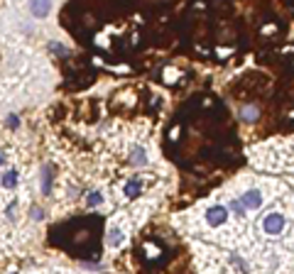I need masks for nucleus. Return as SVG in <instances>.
I'll list each match as a JSON object with an SVG mask.
<instances>
[{"label": "nucleus", "mask_w": 294, "mask_h": 274, "mask_svg": "<svg viewBox=\"0 0 294 274\" xmlns=\"http://www.w3.org/2000/svg\"><path fill=\"white\" fill-rule=\"evenodd\" d=\"M284 230H287V216L282 211H270V213H265L260 218V233L265 237H270V240L282 237Z\"/></svg>", "instance_id": "obj_1"}, {"label": "nucleus", "mask_w": 294, "mask_h": 274, "mask_svg": "<svg viewBox=\"0 0 294 274\" xmlns=\"http://www.w3.org/2000/svg\"><path fill=\"white\" fill-rule=\"evenodd\" d=\"M231 208L223 203H211L206 211H204V223H206V228H211V230H221V228H225L228 223H231Z\"/></svg>", "instance_id": "obj_2"}, {"label": "nucleus", "mask_w": 294, "mask_h": 274, "mask_svg": "<svg viewBox=\"0 0 294 274\" xmlns=\"http://www.w3.org/2000/svg\"><path fill=\"white\" fill-rule=\"evenodd\" d=\"M125 243H127V230L118 220H111V223H108V230H106V247H108V250H120Z\"/></svg>", "instance_id": "obj_3"}, {"label": "nucleus", "mask_w": 294, "mask_h": 274, "mask_svg": "<svg viewBox=\"0 0 294 274\" xmlns=\"http://www.w3.org/2000/svg\"><path fill=\"white\" fill-rule=\"evenodd\" d=\"M238 198L243 201V206H245L248 211H260V208L267 203V193L263 191L260 186H250V189H245Z\"/></svg>", "instance_id": "obj_4"}, {"label": "nucleus", "mask_w": 294, "mask_h": 274, "mask_svg": "<svg viewBox=\"0 0 294 274\" xmlns=\"http://www.w3.org/2000/svg\"><path fill=\"white\" fill-rule=\"evenodd\" d=\"M27 10L35 20H44L54 13V0H27Z\"/></svg>", "instance_id": "obj_5"}, {"label": "nucleus", "mask_w": 294, "mask_h": 274, "mask_svg": "<svg viewBox=\"0 0 294 274\" xmlns=\"http://www.w3.org/2000/svg\"><path fill=\"white\" fill-rule=\"evenodd\" d=\"M127 162H130V166H147L150 164V152H147V147H142V145H135L133 150L127 152Z\"/></svg>", "instance_id": "obj_6"}, {"label": "nucleus", "mask_w": 294, "mask_h": 274, "mask_svg": "<svg viewBox=\"0 0 294 274\" xmlns=\"http://www.w3.org/2000/svg\"><path fill=\"white\" fill-rule=\"evenodd\" d=\"M17 184H20V174H17V169H5V172L0 174V186H3L5 191L17 189Z\"/></svg>", "instance_id": "obj_7"}, {"label": "nucleus", "mask_w": 294, "mask_h": 274, "mask_svg": "<svg viewBox=\"0 0 294 274\" xmlns=\"http://www.w3.org/2000/svg\"><path fill=\"white\" fill-rule=\"evenodd\" d=\"M123 196H125V198H138V196H142L140 179H127L125 184H123Z\"/></svg>", "instance_id": "obj_8"}, {"label": "nucleus", "mask_w": 294, "mask_h": 274, "mask_svg": "<svg viewBox=\"0 0 294 274\" xmlns=\"http://www.w3.org/2000/svg\"><path fill=\"white\" fill-rule=\"evenodd\" d=\"M103 201H106V196L101 189H91L86 193V208H98V206H103Z\"/></svg>", "instance_id": "obj_9"}, {"label": "nucleus", "mask_w": 294, "mask_h": 274, "mask_svg": "<svg viewBox=\"0 0 294 274\" xmlns=\"http://www.w3.org/2000/svg\"><path fill=\"white\" fill-rule=\"evenodd\" d=\"M260 118V108L257 106H243L240 108V120L243 123H255Z\"/></svg>", "instance_id": "obj_10"}, {"label": "nucleus", "mask_w": 294, "mask_h": 274, "mask_svg": "<svg viewBox=\"0 0 294 274\" xmlns=\"http://www.w3.org/2000/svg\"><path fill=\"white\" fill-rule=\"evenodd\" d=\"M228 208H231V213H236L238 218H245V213H248V208L243 206V201H240V198H233V201L228 203Z\"/></svg>", "instance_id": "obj_11"}, {"label": "nucleus", "mask_w": 294, "mask_h": 274, "mask_svg": "<svg viewBox=\"0 0 294 274\" xmlns=\"http://www.w3.org/2000/svg\"><path fill=\"white\" fill-rule=\"evenodd\" d=\"M49 191H52V169H49V166H44V169H42V193L47 196Z\"/></svg>", "instance_id": "obj_12"}, {"label": "nucleus", "mask_w": 294, "mask_h": 274, "mask_svg": "<svg viewBox=\"0 0 294 274\" xmlns=\"http://www.w3.org/2000/svg\"><path fill=\"white\" fill-rule=\"evenodd\" d=\"M29 218L35 220V223H40V220H44V211L40 206H32V208H29Z\"/></svg>", "instance_id": "obj_13"}, {"label": "nucleus", "mask_w": 294, "mask_h": 274, "mask_svg": "<svg viewBox=\"0 0 294 274\" xmlns=\"http://www.w3.org/2000/svg\"><path fill=\"white\" fill-rule=\"evenodd\" d=\"M5 123H8V127H17V125H20V120H17V115H15V113H10V115H8V120H5Z\"/></svg>", "instance_id": "obj_14"}, {"label": "nucleus", "mask_w": 294, "mask_h": 274, "mask_svg": "<svg viewBox=\"0 0 294 274\" xmlns=\"http://www.w3.org/2000/svg\"><path fill=\"white\" fill-rule=\"evenodd\" d=\"M49 49H52V52H64V47H61V44H56V42L49 44Z\"/></svg>", "instance_id": "obj_15"}, {"label": "nucleus", "mask_w": 294, "mask_h": 274, "mask_svg": "<svg viewBox=\"0 0 294 274\" xmlns=\"http://www.w3.org/2000/svg\"><path fill=\"white\" fill-rule=\"evenodd\" d=\"M5 164H8V154L0 150V166H5Z\"/></svg>", "instance_id": "obj_16"}]
</instances>
